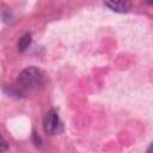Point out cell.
I'll list each match as a JSON object with an SVG mask.
<instances>
[{"label": "cell", "mask_w": 153, "mask_h": 153, "mask_svg": "<svg viewBox=\"0 0 153 153\" xmlns=\"http://www.w3.org/2000/svg\"><path fill=\"white\" fill-rule=\"evenodd\" d=\"M44 82V73L36 67H27L18 75L17 90L18 93L26 94L27 92L35 91L41 87Z\"/></svg>", "instance_id": "obj_1"}, {"label": "cell", "mask_w": 153, "mask_h": 153, "mask_svg": "<svg viewBox=\"0 0 153 153\" xmlns=\"http://www.w3.org/2000/svg\"><path fill=\"white\" fill-rule=\"evenodd\" d=\"M61 123H60V118H59V115L55 110H50L47 112L45 117H44V121H43V127H44V131L47 134H56L59 131V128H60Z\"/></svg>", "instance_id": "obj_2"}, {"label": "cell", "mask_w": 153, "mask_h": 153, "mask_svg": "<svg viewBox=\"0 0 153 153\" xmlns=\"http://www.w3.org/2000/svg\"><path fill=\"white\" fill-rule=\"evenodd\" d=\"M104 5L110 10L120 13H126L130 8V4L128 1H105Z\"/></svg>", "instance_id": "obj_3"}, {"label": "cell", "mask_w": 153, "mask_h": 153, "mask_svg": "<svg viewBox=\"0 0 153 153\" xmlns=\"http://www.w3.org/2000/svg\"><path fill=\"white\" fill-rule=\"evenodd\" d=\"M30 43H31V35L30 33H26V35H24L20 39H19V42H18V48H19V50H25L29 45H30Z\"/></svg>", "instance_id": "obj_4"}, {"label": "cell", "mask_w": 153, "mask_h": 153, "mask_svg": "<svg viewBox=\"0 0 153 153\" xmlns=\"http://www.w3.org/2000/svg\"><path fill=\"white\" fill-rule=\"evenodd\" d=\"M6 142H5V140L2 139L1 140V153H6Z\"/></svg>", "instance_id": "obj_5"}, {"label": "cell", "mask_w": 153, "mask_h": 153, "mask_svg": "<svg viewBox=\"0 0 153 153\" xmlns=\"http://www.w3.org/2000/svg\"><path fill=\"white\" fill-rule=\"evenodd\" d=\"M147 153H153V143L148 147V149H147Z\"/></svg>", "instance_id": "obj_6"}]
</instances>
